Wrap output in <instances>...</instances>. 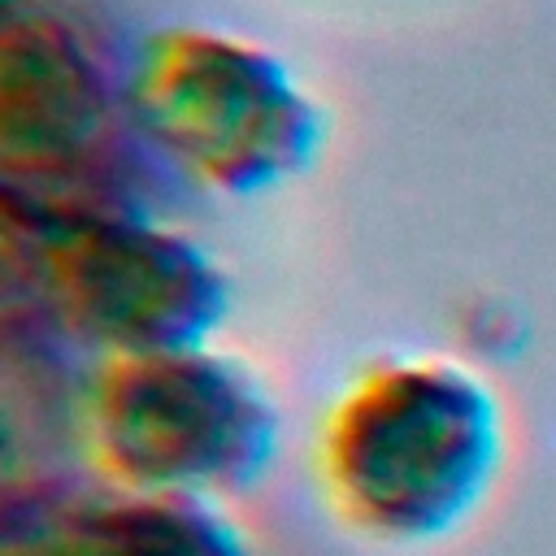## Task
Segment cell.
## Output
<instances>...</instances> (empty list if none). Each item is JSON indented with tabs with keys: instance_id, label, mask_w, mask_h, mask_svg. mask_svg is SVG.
<instances>
[{
	"instance_id": "cell-1",
	"label": "cell",
	"mask_w": 556,
	"mask_h": 556,
	"mask_svg": "<svg viewBox=\"0 0 556 556\" xmlns=\"http://www.w3.org/2000/svg\"><path fill=\"white\" fill-rule=\"evenodd\" d=\"M174 182L148 139L130 61L56 13L13 17L0 35V200L30 235L87 217H161Z\"/></svg>"
},
{
	"instance_id": "cell-2",
	"label": "cell",
	"mask_w": 556,
	"mask_h": 556,
	"mask_svg": "<svg viewBox=\"0 0 556 556\" xmlns=\"http://www.w3.org/2000/svg\"><path fill=\"white\" fill-rule=\"evenodd\" d=\"M313 460L326 504L352 534L417 547L469 521L495 486L504 413L456 361H382L330 404Z\"/></svg>"
},
{
	"instance_id": "cell-3",
	"label": "cell",
	"mask_w": 556,
	"mask_h": 556,
	"mask_svg": "<svg viewBox=\"0 0 556 556\" xmlns=\"http://www.w3.org/2000/svg\"><path fill=\"white\" fill-rule=\"evenodd\" d=\"M83 443L109 486L226 500L274 465L282 413L243 361L208 343L104 356L83 391Z\"/></svg>"
},
{
	"instance_id": "cell-4",
	"label": "cell",
	"mask_w": 556,
	"mask_h": 556,
	"mask_svg": "<svg viewBox=\"0 0 556 556\" xmlns=\"http://www.w3.org/2000/svg\"><path fill=\"white\" fill-rule=\"evenodd\" d=\"M130 91L169 169L230 200L295 182L326 139V117L291 65L217 26L148 35L130 56Z\"/></svg>"
},
{
	"instance_id": "cell-5",
	"label": "cell",
	"mask_w": 556,
	"mask_h": 556,
	"mask_svg": "<svg viewBox=\"0 0 556 556\" xmlns=\"http://www.w3.org/2000/svg\"><path fill=\"white\" fill-rule=\"evenodd\" d=\"M39 295L52 321L104 356L208 343L230 313V278L165 217H87L35 235Z\"/></svg>"
},
{
	"instance_id": "cell-6",
	"label": "cell",
	"mask_w": 556,
	"mask_h": 556,
	"mask_svg": "<svg viewBox=\"0 0 556 556\" xmlns=\"http://www.w3.org/2000/svg\"><path fill=\"white\" fill-rule=\"evenodd\" d=\"M65 513L91 556H252L222 500L178 491H70Z\"/></svg>"
},
{
	"instance_id": "cell-7",
	"label": "cell",
	"mask_w": 556,
	"mask_h": 556,
	"mask_svg": "<svg viewBox=\"0 0 556 556\" xmlns=\"http://www.w3.org/2000/svg\"><path fill=\"white\" fill-rule=\"evenodd\" d=\"M0 556H91V552L65 513V495H39L26 517L9 513Z\"/></svg>"
}]
</instances>
